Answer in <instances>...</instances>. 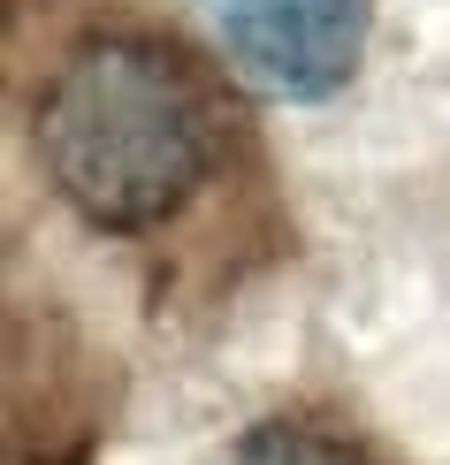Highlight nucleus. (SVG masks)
Instances as JSON below:
<instances>
[{
    "label": "nucleus",
    "mask_w": 450,
    "mask_h": 465,
    "mask_svg": "<svg viewBox=\"0 0 450 465\" xmlns=\"http://www.w3.org/2000/svg\"><path fill=\"white\" fill-rule=\"evenodd\" d=\"M38 161L54 191L100 229H161L214 168L206 100L168 54L100 38L54 76L38 107Z\"/></svg>",
    "instance_id": "obj_1"
},
{
    "label": "nucleus",
    "mask_w": 450,
    "mask_h": 465,
    "mask_svg": "<svg viewBox=\"0 0 450 465\" xmlns=\"http://www.w3.org/2000/svg\"><path fill=\"white\" fill-rule=\"evenodd\" d=\"M222 54L275 100H336L359 76L375 0H206Z\"/></svg>",
    "instance_id": "obj_2"
},
{
    "label": "nucleus",
    "mask_w": 450,
    "mask_h": 465,
    "mask_svg": "<svg viewBox=\"0 0 450 465\" xmlns=\"http://www.w3.org/2000/svg\"><path fill=\"white\" fill-rule=\"evenodd\" d=\"M229 465H351L328 435L313 428H290V420H267V428H252L237 450H229Z\"/></svg>",
    "instance_id": "obj_3"
}]
</instances>
